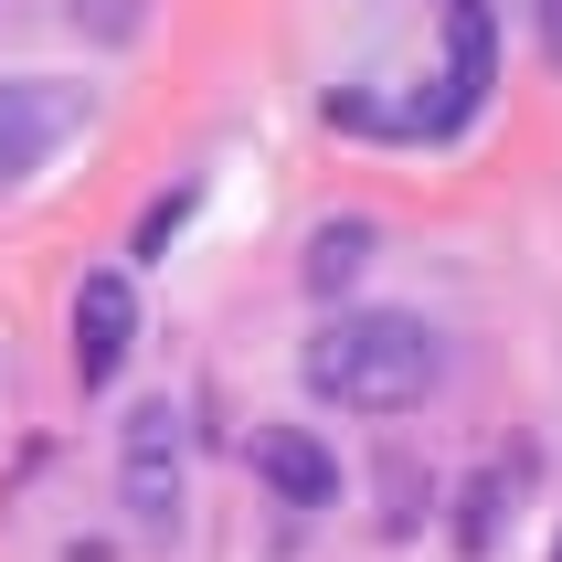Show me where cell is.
I'll return each mask as SVG.
<instances>
[{
	"instance_id": "1",
	"label": "cell",
	"mask_w": 562,
	"mask_h": 562,
	"mask_svg": "<svg viewBox=\"0 0 562 562\" xmlns=\"http://www.w3.org/2000/svg\"><path fill=\"white\" fill-rule=\"evenodd\" d=\"M297 372H308L318 404H340V414H414L436 393L446 350H436V329L404 318V308H350V318H329L308 340Z\"/></svg>"
},
{
	"instance_id": "2",
	"label": "cell",
	"mask_w": 562,
	"mask_h": 562,
	"mask_svg": "<svg viewBox=\"0 0 562 562\" xmlns=\"http://www.w3.org/2000/svg\"><path fill=\"white\" fill-rule=\"evenodd\" d=\"M75 127H86V86H64V75H0V191H22Z\"/></svg>"
},
{
	"instance_id": "3",
	"label": "cell",
	"mask_w": 562,
	"mask_h": 562,
	"mask_svg": "<svg viewBox=\"0 0 562 562\" xmlns=\"http://www.w3.org/2000/svg\"><path fill=\"white\" fill-rule=\"evenodd\" d=\"M488 86H499V32H488V0H446V86H436V106H414V138H457V127H477Z\"/></svg>"
},
{
	"instance_id": "4",
	"label": "cell",
	"mask_w": 562,
	"mask_h": 562,
	"mask_svg": "<svg viewBox=\"0 0 562 562\" xmlns=\"http://www.w3.org/2000/svg\"><path fill=\"white\" fill-rule=\"evenodd\" d=\"M117 488H127V520H138V531H170V520H181V414H170V404L127 414Z\"/></svg>"
},
{
	"instance_id": "5",
	"label": "cell",
	"mask_w": 562,
	"mask_h": 562,
	"mask_svg": "<svg viewBox=\"0 0 562 562\" xmlns=\"http://www.w3.org/2000/svg\"><path fill=\"white\" fill-rule=\"evenodd\" d=\"M127 350H138V286H127L117 266H95V277L75 286V382L106 393V382L127 372Z\"/></svg>"
},
{
	"instance_id": "6",
	"label": "cell",
	"mask_w": 562,
	"mask_h": 562,
	"mask_svg": "<svg viewBox=\"0 0 562 562\" xmlns=\"http://www.w3.org/2000/svg\"><path fill=\"white\" fill-rule=\"evenodd\" d=\"M255 477H266L286 509H329L340 499V457H329L308 425H266V436H255Z\"/></svg>"
},
{
	"instance_id": "7",
	"label": "cell",
	"mask_w": 562,
	"mask_h": 562,
	"mask_svg": "<svg viewBox=\"0 0 562 562\" xmlns=\"http://www.w3.org/2000/svg\"><path fill=\"white\" fill-rule=\"evenodd\" d=\"M499 509H509V468H477L468 499H457V552H468V562L499 552Z\"/></svg>"
},
{
	"instance_id": "8",
	"label": "cell",
	"mask_w": 562,
	"mask_h": 562,
	"mask_svg": "<svg viewBox=\"0 0 562 562\" xmlns=\"http://www.w3.org/2000/svg\"><path fill=\"white\" fill-rule=\"evenodd\" d=\"M361 255H372V223H318V245H308V286H318V297H340V286L361 277Z\"/></svg>"
},
{
	"instance_id": "9",
	"label": "cell",
	"mask_w": 562,
	"mask_h": 562,
	"mask_svg": "<svg viewBox=\"0 0 562 562\" xmlns=\"http://www.w3.org/2000/svg\"><path fill=\"white\" fill-rule=\"evenodd\" d=\"M181 223H191V191H159V202H149V223H138V255H159L170 234H181Z\"/></svg>"
},
{
	"instance_id": "10",
	"label": "cell",
	"mask_w": 562,
	"mask_h": 562,
	"mask_svg": "<svg viewBox=\"0 0 562 562\" xmlns=\"http://www.w3.org/2000/svg\"><path fill=\"white\" fill-rule=\"evenodd\" d=\"M541 54L562 64V0H541Z\"/></svg>"
},
{
	"instance_id": "11",
	"label": "cell",
	"mask_w": 562,
	"mask_h": 562,
	"mask_svg": "<svg viewBox=\"0 0 562 562\" xmlns=\"http://www.w3.org/2000/svg\"><path fill=\"white\" fill-rule=\"evenodd\" d=\"M552 562H562V552H552Z\"/></svg>"
}]
</instances>
